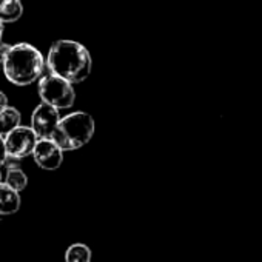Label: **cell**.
<instances>
[{
    "label": "cell",
    "instance_id": "cell-8",
    "mask_svg": "<svg viewBox=\"0 0 262 262\" xmlns=\"http://www.w3.org/2000/svg\"><path fill=\"white\" fill-rule=\"evenodd\" d=\"M20 208V196L19 191L13 190L5 182H0V216L13 214Z\"/></svg>",
    "mask_w": 262,
    "mask_h": 262
},
{
    "label": "cell",
    "instance_id": "cell-9",
    "mask_svg": "<svg viewBox=\"0 0 262 262\" xmlns=\"http://www.w3.org/2000/svg\"><path fill=\"white\" fill-rule=\"evenodd\" d=\"M24 14V5L20 0H0V20L4 24H13Z\"/></svg>",
    "mask_w": 262,
    "mask_h": 262
},
{
    "label": "cell",
    "instance_id": "cell-17",
    "mask_svg": "<svg viewBox=\"0 0 262 262\" xmlns=\"http://www.w3.org/2000/svg\"><path fill=\"white\" fill-rule=\"evenodd\" d=\"M0 182H2V173H0Z\"/></svg>",
    "mask_w": 262,
    "mask_h": 262
},
{
    "label": "cell",
    "instance_id": "cell-11",
    "mask_svg": "<svg viewBox=\"0 0 262 262\" xmlns=\"http://www.w3.org/2000/svg\"><path fill=\"white\" fill-rule=\"evenodd\" d=\"M5 184L10 185L16 191H22L28 185V178H27V174L24 173V170L19 165L17 167H10V168H7Z\"/></svg>",
    "mask_w": 262,
    "mask_h": 262
},
{
    "label": "cell",
    "instance_id": "cell-5",
    "mask_svg": "<svg viewBox=\"0 0 262 262\" xmlns=\"http://www.w3.org/2000/svg\"><path fill=\"white\" fill-rule=\"evenodd\" d=\"M37 136L31 126L19 125L11 129L8 135H5V147L7 155L14 159H24L33 155L34 145L37 142Z\"/></svg>",
    "mask_w": 262,
    "mask_h": 262
},
{
    "label": "cell",
    "instance_id": "cell-14",
    "mask_svg": "<svg viewBox=\"0 0 262 262\" xmlns=\"http://www.w3.org/2000/svg\"><path fill=\"white\" fill-rule=\"evenodd\" d=\"M8 43H4V42H0V67H2V63H4V59H5V54H7V51H8Z\"/></svg>",
    "mask_w": 262,
    "mask_h": 262
},
{
    "label": "cell",
    "instance_id": "cell-1",
    "mask_svg": "<svg viewBox=\"0 0 262 262\" xmlns=\"http://www.w3.org/2000/svg\"><path fill=\"white\" fill-rule=\"evenodd\" d=\"M50 73L68 80L70 83L83 82L93 67L90 51L76 40H57L51 45L47 57Z\"/></svg>",
    "mask_w": 262,
    "mask_h": 262
},
{
    "label": "cell",
    "instance_id": "cell-16",
    "mask_svg": "<svg viewBox=\"0 0 262 262\" xmlns=\"http://www.w3.org/2000/svg\"><path fill=\"white\" fill-rule=\"evenodd\" d=\"M4 25H5V24H4L2 20H0V42H2V37H4V28H5Z\"/></svg>",
    "mask_w": 262,
    "mask_h": 262
},
{
    "label": "cell",
    "instance_id": "cell-10",
    "mask_svg": "<svg viewBox=\"0 0 262 262\" xmlns=\"http://www.w3.org/2000/svg\"><path fill=\"white\" fill-rule=\"evenodd\" d=\"M22 116L17 108L14 106H7L0 111V135L5 136L11 129L20 125Z\"/></svg>",
    "mask_w": 262,
    "mask_h": 262
},
{
    "label": "cell",
    "instance_id": "cell-4",
    "mask_svg": "<svg viewBox=\"0 0 262 262\" xmlns=\"http://www.w3.org/2000/svg\"><path fill=\"white\" fill-rule=\"evenodd\" d=\"M39 96L45 103H50L57 110L71 108L76 100L73 83L53 73L39 79Z\"/></svg>",
    "mask_w": 262,
    "mask_h": 262
},
{
    "label": "cell",
    "instance_id": "cell-3",
    "mask_svg": "<svg viewBox=\"0 0 262 262\" xmlns=\"http://www.w3.org/2000/svg\"><path fill=\"white\" fill-rule=\"evenodd\" d=\"M94 135V119L85 111H76L60 117L51 141L62 151H74L91 141Z\"/></svg>",
    "mask_w": 262,
    "mask_h": 262
},
{
    "label": "cell",
    "instance_id": "cell-6",
    "mask_svg": "<svg viewBox=\"0 0 262 262\" xmlns=\"http://www.w3.org/2000/svg\"><path fill=\"white\" fill-rule=\"evenodd\" d=\"M60 120V113L50 103H39L31 116V128L39 139H51Z\"/></svg>",
    "mask_w": 262,
    "mask_h": 262
},
{
    "label": "cell",
    "instance_id": "cell-12",
    "mask_svg": "<svg viewBox=\"0 0 262 262\" xmlns=\"http://www.w3.org/2000/svg\"><path fill=\"white\" fill-rule=\"evenodd\" d=\"M65 262H91V248L85 244H73L65 253Z\"/></svg>",
    "mask_w": 262,
    "mask_h": 262
},
{
    "label": "cell",
    "instance_id": "cell-15",
    "mask_svg": "<svg viewBox=\"0 0 262 262\" xmlns=\"http://www.w3.org/2000/svg\"><path fill=\"white\" fill-rule=\"evenodd\" d=\"M7 106H8V97H7L5 93L0 91V111H2L4 108H7Z\"/></svg>",
    "mask_w": 262,
    "mask_h": 262
},
{
    "label": "cell",
    "instance_id": "cell-13",
    "mask_svg": "<svg viewBox=\"0 0 262 262\" xmlns=\"http://www.w3.org/2000/svg\"><path fill=\"white\" fill-rule=\"evenodd\" d=\"M7 158H8V155H7V147H5V136L0 135V167L4 165Z\"/></svg>",
    "mask_w": 262,
    "mask_h": 262
},
{
    "label": "cell",
    "instance_id": "cell-2",
    "mask_svg": "<svg viewBox=\"0 0 262 262\" xmlns=\"http://www.w3.org/2000/svg\"><path fill=\"white\" fill-rule=\"evenodd\" d=\"M45 60L40 51L30 43L10 45L5 54L2 70L7 79L19 86L31 85L43 73Z\"/></svg>",
    "mask_w": 262,
    "mask_h": 262
},
{
    "label": "cell",
    "instance_id": "cell-7",
    "mask_svg": "<svg viewBox=\"0 0 262 262\" xmlns=\"http://www.w3.org/2000/svg\"><path fill=\"white\" fill-rule=\"evenodd\" d=\"M34 162L43 170H57L63 162V151L51 139H37L33 150Z\"/></svg>",
    "mask_w": 262,
    "mask_h": 262
}]
</instances>
